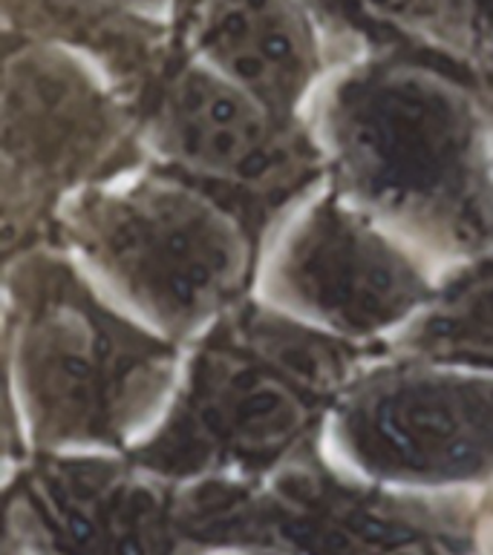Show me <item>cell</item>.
<instances>
[{
	"label": "cell",
	"mask_w": 493,
	"mask_h": 555,
	"mask_svg": "<svg viewBox=\"0 0 493 555\" xmlns=\"http://www.w3.org/2000/svg\"><path fill=\"white\" fill-rule=\"evenodd\" d=\"M191 55L283 118H298L324 73V47L303 0H200Z\"/></svg>",
	"instance_id": "10"
},
{
	"label": "cell",
	"mask_w": 493,
	"mask_h": 555,
	"mask_svg": "<svg viewBox=\"0 0 493 555\" xmlns=\"http://www.w3.org/2000/svg\"><path fill=\"white\" fill-rule=\"evenodd\" d=\"M52 231L118 302L174 343L243 306L263 259V233L243 210L156 162L73 193Z\"/></svg>",
	"instance_id": "4"
},
{
	"label": "cell",
	"mask_w": 493,
	"mask_h": 555,
	"mask_svg": "<svg viewBox=\"0 0 493 555\" xmlns=\"http://www.w3.org/2000/svg\"><path fill=\"white\" fill-rule=\"evenodd\" d=\"M315 139L334 191L421 254L493 250V125L479 83L384 52L320 95Z\"/></svg>",
	"instance_id": "1"
},
{
	"label": "cell",
	"mask_w": 493,
	"mask_h": 555,
	"mask_svg": "<svg viewBox=\"0 0 493 555\" xmlns=\"http://www.w3.org/2000/svg\"><path fill=\"white\" fill-rule=\"evenodd\" d=\"M153 162L243 210L266 236L327 176V156L301 118H283L193 55L139 107Z\"/></svg>",
	"instance_id": "6"
},
{
	"label": "cell",
	"mask_w": 493,
	"mask_h": 555,
	"mask_svg": "<svg viewBox=\"0 0 493 555\" xmlns=\"http://www.w3.org/2000/svg\"><path fill=\"white\" fill-rule=\"evenodd\" d=\"M329 431L369 481L482 483L493 478V374L378 357L334 406Z\"/></svg>",
	"instance_id": "8"
},
{
	"label": "cell",
	"mask_w": 493,
	"mask_h": 555,
	"mask_svg": "<svg viewBox=\"0 0 493 555\" xmlns=\"http://www.w3.org/2000/svg\"><path fill=\"white\" fill-rule=\"evenodd\" d=\"M479 87H482V95H485L488 113H491V125H493V67L488 69L485 75H482V81H479Z\"/></svg>",
	"instance_id": "14"
},
{
	"label": "cell",
	"mask_w": 493,
	"mask_h": 555,
	"mask_svg": "<svg viewBox=\"0 0 493 555\" xmlns=\"http://www.w3.org/2000/svg\"><path fill=\"white\" fill-rule=\"evenodd\" d=\"M90 7H99L104 12H116V15L139 17V21H160L170 12L176 0H84Z\"/></svg>",
	"instance_id": "13"
},
{
	"label": "cell",
	"mask_w": 493,
	"mask_h": 555,
	"mask_svg": "<svg viewBox=\"0 0 493 555\" xmlns=\"http://www.w3.org/2000/svg\"><path fill=\"white\" fill-rule=\"evenodd\" d=\"M352 12L413 41L442 52H470L477 43V17L470 0H343Z\"/></svg>",
	"instance_id": "12"
},
{
	"label": "cell",
	"mask_w": 493,
	"mask_h": 555,
	"mask_svg": "<svg viewBox=\"0 0 493 555\" xmlns=\"http://www.w3.org/2000/svg\"><path fill=\"white\" fill-rule=\"evenodd\" d=\"M381 346H355L245 299L202 334L162 421L125 455L165 481H257L318 452Z\"/></svg>",
	"instance_id": "2"
},
{
	"label": "cell",
	"mask_w": 493,
	"mask_h": 555,
	"mask_svg": "<svg viewBox=\"0 0 493 555\" xmlns=\"http://www.w3.org/2000/svg\"><path fill=\"white\" fill-rule=\"evenodd\" d=\"M7 369L21 438L41 452H118L162 421L179 343L110 306L61 248L7 266Z\"/></svg>",
	"instance_id": "3"
},
{
	"label": "cell",
	"mask_w": 493,
	"mask_h": 555,
	"mask_svg": "<svg viewBox=\"0 0 493 555\" xmlns=\"http://www.w3.org/2000/svg\"><path fill=\"white\" fill-rule=\"evenodd\" d=\"M387 354L493 374V250L465 259L435 282L433 297L395 332Z\"/></svg>",
	"instance_id": "11"
},
{
	"label": "cell",
	"mask_w": 493,
	"mask_h": 555,
	"mask_svg": "<svg viewBox=\"0 0 493 555\" xmlns=\"http://www.w3.org/2000/svg\"><path fill=\"white\" fill-rule=\"evenodd\" d=\"M118 90L55 41H24L3 64V236L33 248L73 193L144 165L142 121Z\"/></svg>",
	"instance_id": "5"
},
{
	"label": "cell",
	"mask_w": 493,
	"mask_h": 555,
	"mask_svg": "<svg viewBox=\"0 0 493 555\" xmlns=\"http://www.w3.org/2000/svg\"><path fill=\"white\" fill-rule=\"evenodd\" d=\"M113 452L38 455L21 478V513L69 555H174L182 498Z\"/></svg>",
	"instance_id": "9"
},
{
	"label": "cell",
	"mask_w": 493,
	"mask_h": 555,
	"mask_svg": "<svg viewBox=\"0 0 493 555\" xmlns=\"http://www.w3.org/2000/svg\"><path fill=\"white\" fill-rule=\"evenodd\" d=\"M257 280L263 302L355 346L402 332L435 291L416 254L332 184L277 224Z\"/></svg>",
	"instance_id": "7"
}]
</instances>
